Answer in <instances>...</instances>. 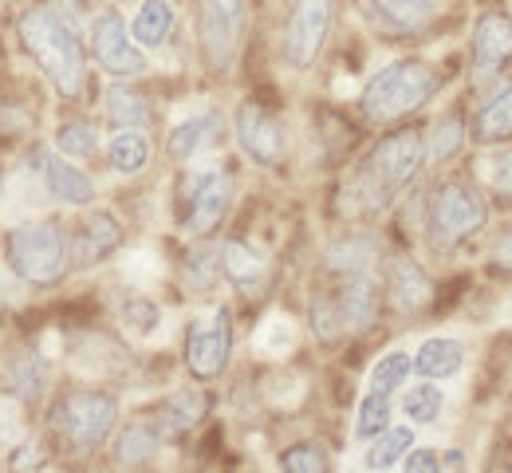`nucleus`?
<instances>
[{
  "label": "nucleus",
  "instance_id": "nucleus-1",
  "mask_svg": "<svg viewBox=\"0 0 512 473\" xmlns=\"http://www.w3.org/2000/svg\"><path fill=\"white\" fill-rule=\"evenodd\" d=\"M426 162V135L418 127L390 131L375 142V150L363 158V166L351 174V182L339 194V209L347 217H371L383 213L422 170Z\"/></svg>",
  "mask_w": 512,
  "mask_h": 473
},
{
  "label": "nucleus",
  "instance_id": "nucleus-2",
  "mask_svg": "<svg viewBox=\"0 0 512 473\" xmlns=\"http://www.w3.org/2000/svg\"><path fill=\"white\" fill-rule=\"evenodd\" d=\"M20 44L32 56V64L44 71V79L64 95L75 99L83 91L87 79V52L83 40L75 32V24L64 16V8L56 4H32L20 16Z\"/></svg>",
  "mask_w": 512,
  "mask_h": 473
},
{
  "label": "nucleus",
  "instance_id": "nucleus-3",
  "mask_svg": "<svg viewBox=\"0 0 512 473\" xmlns=\"http://www.w3.org/2000/svg\"><path fill=\"white\" fill-rule=\"evenodd\" d=\"M442 87V75L426 60H394L383 71H375L359 95V107L371 123H398L414 111H422Z\"/></svg>",
  "mask_w": 512,
  "mask_h": 473
},
{
  "label": "nucleus",
  "instance_id": "nucleus-4",
  "mask_svg": "<svg viewBox=\"0 0 512 473\" xmlns=\"http://www.w3.org/2000/svg\"><path fill=\"white\" fill-rule=\"evenodd\" d=\"M4 261L24 284L52 288L71 269V241L56 217H36L4 237Z\"/></svg>",
  "mask_w": 512,
  "mask_h": 473
},
{
  "label": "nucleus",
  "instance_id": "nucleus-5",
  "mask_svg": "<svg viewBox=\"0 0 512 473\" xmlns=\"http://www.w3.org/2000/svg\"><path fill=\"white\" fill-rule=\"evenodd\" d=\"M119 422V399L107 391H67L52 406V430L71 450H99Z\"/></svg>",
  "mask_w": 512,
  "mask_h": 473
},
{
  "label": "nucleus",
  "instance_id": "nucleus-6",
  "mask_svg": "<svg viewBox=\"0 0 512 473\" xmlns=\"http://www.w3.org/2000/svg\"><path fill=\"white\" fill-rule=\"evenodd\" d=\"M489 225V205L481 198V190L465 178H449L434 190L430 198V229L446 241V245H461L469 237H477Z\"/></svg>",
  "mask_w": 512,
  "mask_h": 473
},
{
  "label": "nucleus",
  "instance_id": "nucleus-7",
  "mask_svg": "<svg viewBox=\"0 0 512 473\" xmlns=\"http://www.w3.org/2000/svg\"><path fill=\"white\" fill-rule=\"evenodd\" d=\"M245 16H249L245 0H197V44H201V60L213 71H225L237 60Z\"/></svg>",
  "mask_w": 512,
  "mask_h": 473
},
{
  "label": "nucleus",
  "instance_id": "nucleus-8",
  "mask_svg": "<svg viewBox=\"0 0 512 473\" xmlns=\"http://www.w3.org/2000/svg\"><path fill=\"white\" fill-rule=\"evenodd\" d=\"M229 205H233V178L225 170H201L182 178L178 186V217H182V229L193 237L213 233L225 221Z\"/></svg>",
  "mask_w": 512,
  "mask_h": 473
},
{
  "label": "nucleus",
  "instance_id": "nucleus-9",
  "mask_svg": "<svg viewBox=\"0 0 512 473\" xmlns=\"http://www.w3.org/2000/svg\"><path fill=\"white\" fill-rule=\"evenodd\" d=\"M327 32H331V0H292L288 20H284V60H288V68H312L320 60Z\"/></svg>",
  "mask_w": 512,
  "mask_h": 473
},
{
  "label": "nucleus",
  "instance_id": "nucleus-10",
  "mask_svg": "<svg viewBox=\"0 0 512 473\" xmlns=\"http://www.w3.org/2000/svg\"><path fill=\"white\" fill-rule=\"evenodd\" d=\"M91 56L107 75H119V79L146 71V56H142L138 40L130 36V24L123 20L119 8H107V12L95 16V24H91Z\"/></svg>",
  "mask_w": 512,
  "mask_h": 473
},
{
  "label": "nucleus",
  "instance_id": "nucleus-11",
  "mask_svg": "<svg viewBox=\"0 0 512 473\" xmlns=\"http://www.w3.org/2000/svg\"><path fill=\"white\" fill-rule=\"evenodd\" d=\"M229 347H233V336H229V320L225 312H201L186 332V367L197 383H209L225 371L229 363Z\"/></svg>",
  "mask_w": 512,
  "mask_h": 473
},
{
  "label": "nucleus",
  "instance_id": "nucleus-12",
  "mask_svg": "<svg viewBox=\"0 0 512 473\" xmlns=\"http://www.w3.org/2000/svg\"><path fill=\"white\" fill-rule=\"evenodd\" d=\"M233 135L241 142V150L253 158L256 166H276L284 158V127L280 119L260 107V103H241L237 107V119H233Z\"/></svg>",
  "mask_w": 512,
  "mask_h": 473
},
{
  "label": "nucleus",
  "instance_id": "nucleus-13",
  "mask_svg": "<svg viewBox=\"0 0 512 473\" xmlns=\"http://www.w3.org/2000/svg\"><path fill=\"white\" fill-rule=\"evenodd\" d=\"M469 56H473V75H481V79L509 68V60H512V16L505 12V8H489V12H481V20L473 24Z\"/></svg>",
  "mask_w": 512,
  "mask_h": 473
},
{
  "label": "nucleus",
  "instance_id": "nucleus-14",
  "mask_svg": "<svg viewBox=\"0 0 512 473\" xmlns=\"http://www.w3.org/2000/svg\"><path fill=\"white\" fill-rule=\"evenodd\" d=\"M386 300L402 316H418L434 300V280L410 253H390L386 257Z\"/></svg>",
  "mask_w": 512,
  "mask_h": 473
},
{
  "label": "nucleus",
  "instance_id": "nucleus-15",
  "mask_svg": "<svg viewBox=\"0 0 512 473\" xmlns=\"http://www.w3.org/2000/svg\"><path fill=\"white\" fill-rule=\"evenodd\" d=\"M119 245H123V225H119V217L107 213V209H91V213L79 221L75 237H71V265H79V269L103 265L111 253H119Z\"/></svg>",
  "mask_w": 512,
  "mask_h": 473
},
{
  "label": "nucleus",
  "instance_id": "nucleus-16",
  "mask_svg": "<svg viewBox=\"0 0 512 473\" xmlns=\"http://www.w3.org/2000/svg\"><path fill=\"white\" fill-rule=\"evenodd\" d=\"M335 304H339V312H343V320H347L351 332H367V328H375V320L383 312V288L367 272H351L339 284Z\"/></svg>",
  "mask_w": 512,
  "mask_h": 473
},
{
  "label": "nucleus",
  "instance_id": "nucleus-17",
  "mask_svg": "<svg viewBox=\"0 0 512 473\" xmlns=\"http://www.w3.org/2000/svg\"><path fill=\"white\" fill-rule=\"evenodd\" d=\"M367 8L386 28V36H422L438 20L434 0H367Z\"/></svg>",
  "mask_w": 512,
  "mask_h": 473
},
{
  "label": "nucleus",
  "instance_id": "nucleus-18",
  "mask_svg": "<svg viewBox=\"0 0 512 473\" xmlns=\"http://www.w3.org/2000/svg\"><path fill=\"white\" fill-rule=\"evenodd\" d=\"M40 174H44V186H48V194L56 198V202L64 205H91L95 202V182L83 174V170H75L67 158L60 154H40Z\"/></svg>",
  "mask_w": 512,
  "mask_h": 473
},
{
  "label": "nucleus",
  "instance_id": "nucleus-19",
  "mask_svg": "<svg viewBox=\"0 0 512 473\" xmlns=\"http://www.w3.org/2000/svg\"><path fill=\"white\" fill-rule=\"evenodd\" d=\"M221 269L241 292H260L268 280V257L253 249L249 241H225L221 245Z\"/></svg>",
  "mask_w": 512,
  "mask_h": 473
},
{
  "label": "nucleus",
  "instance_id": "nucleus-20",
  "mask_svg": "<svg viewBox=\"0 0 512 473\" xmlns=\"http://www.w3.org/2000/svg\"><path fill=\"white\" fill-rule=\"evenodd\" d=\"M461 367H465V347H461V339H453V336L426 339V343L414 351V371H418L422 379L446 383Z\"/></svg>",
  "mask_w": 512,
  "mask_h": 473
},
{
  "label": "nucleus",
  "instance_id": "nucleus-21",
  "mask_svg": "<svg viewBox=\"0 0 512 473\" xmlns=\"http://www.w3.org/2000/svg\"><path fill=\"white\" fill-rule=\"evenodd\" d=\"M473 138L481 146H501L512 142V83H501L477 111L473 119Z\"/></svg>",
  "mask_w": 512,
  "mask_h": 473
},
{
  "label": "nucleus",
  "instance_id": "nucleus-22",
  "mask_svg": "<svg viewBox=\"0 0 512 473\" xmlns=\"http://www.w3.org/2000/svg\"><path fill=\"white\" fill-rule=\"evenodd\" d=\"M379 257V241L371 233H339L327 241V253H323V265L331 272H367Z\"/></svg>",
  "mask_w": 512,
  "mask_h": 473
},
{
  "label": "nucleus",
  "instance_id": "nucleus-23",
  "mask_svg": "<svg viewBox=\"0 0 512 473\" xmlns=\"http://www.w3.org/2000/svg\"><path fill=\"white\" fill-rule=\"evenodd\" d=\"M221 135V119L213 115V111H205V115H193L186 123H178L170 138H166V154L170 158H178V162H186V158H197L201 150H209L213 142Z\"/></svg>",
  "mask_w": 512,
  "mask_h": 473
},
{
  "label": "nucleus",
  "instance_id": "nucleus-24",
  "mask_svg": "<svg viewBox=\"0 0 512 473\" xmlns=\"http://www.w3.org/2000/svg\"><path fill=\"white\" fill-rule=\"evenodd\" d=\"M103 111H107V123L119 127V131H142L154 119V107L134 87H111L107 99H103Z\"/></svg>",
  "mask_w": 512,
  "mask_h": 473
},
{
  "label": "nucleus",
  "instance_id": "nucleus-25",
  "mask_svg": "<svg viewBox=\"0 0 512 473\" xmlns=\"http://www.w3.org/2000/svg\"><path fill=\"white\" fill-rule=\"evenodd\" d=\"M174 28V8L170 0H142L134 20H130V36L138 40V48H162L166 36Z\"/></svg>",
  "mask_w": 512,
  "mask_h": 473
},
{
  "label": "nucleus",
  "instance_id": "nucleus-26",
  "mask_svg": "<svg viewBox=\"0 0 512 473\" xmlns=\"http://www.w3.org/2000/svg\"><path fill=\"white\" fill-rule=\"evenodd\" d=\"M201 418H205V395L193 391V387H182V391H174L166 399V406L158 410V434L162 438L166 434H186Z\"/></svg>",
  "mask_w": 512,
  "mask_h": 473
},
{
  "label": "nucleus",
  "instance_id": "nucleus-27",
  "mask_svg": "<svg viewBox=\"0 0 512 473\" xmlns=\"http://www.w3.org/2000/svg\"><path fill=\"white\" fill-rule=\"evenodd\" d=\"M115 308H119V320H123V328H127L130 336L150 339L162 328V308L146 292H138V288H123Z\"/></svg>",
  "mask_w": 512,
  "mask_h": 473
},
{
  "label": "nucleus",
  "instance_id": "nucleus-28",
  "mask_svg": "<svg viewBox=\"0 0 512 473\" xmlns=\"http://www.w3.org/2000/svg\"><path fill=\"white\" fill-rule=\"evenodd\" d=\"M221 276H225V269H221V249L197 245V249L186 253V261H182V280H186L190 292H209V288H217Z\"/></svg>",
  "mask_w": 512,
  "mask_h": 473
},
{
  "label": "nucleus",
  "instance_id": "nucleus-29",
  "mask_svg": "<svg viewBox=\"0 0 512 473\" xmlns=\"http://www.w3.org/2000/svg\"><path fill=\"white\" fill-rule=\"evenodd\" d=\"M107 162L119 174H138L150 166V138L142 131H119L107 146Z\"/></svg>",
  "mask_w": 512,
  "mask_h": 473
},
{
  "label": "nucleus",
  "instance_id": "nucleus-30",
  "mask_svg": "<svg viewBox=\"0 0 512 473\" xmlns=\"http://www.w3.org/2000/svg\"><path fill=\"white\" fill-rule=\"evenodd\" d=\"M8 387H12V395L16 399H24V403H36L40 395H44V387H48V371H44V363H40V355H16L12 363H8Z\"/></svg>",
  "mask_w": 512,
  "mask_h": 473
},
{
  "label": "nucleus",
  "instance_id": "nucleus-31",
  "mask_svg": "<svg viewBox=\"0 0 512 473\" xmlns=\"http://www.w3.org/2000/svg\"><path fill=\"white\" fill-rule=\"evenodd\" d=\"M158 438H162L158 426H150V422H130L127 430L119 434V442H115V458H119L123 466H142V462L154 458Z\"/></svg>",
  "mask_w": 512,
  "mask_h": 473
},
{
  "label": "nucleus",
  "instance_id": "nucleus-32",
  "mask_svg": "<svg viewBox=\"0 0 512 473\" xmlns=\"http://www.w3.org/2000/svg\"><path fill=\"white\" fill-rule=\"evenodd\" d=\"M410 446H414V430L410 426H386L379 438H371L367 466L371 470H390L410 454Z\"/></svg>",
  "mask_w": 512,
  "mask_h": 473
},
{
  "label": "nucleus",
  "instance_id": "nucleus-33",
  "mask_svg": "<svg viewBox=\"0 0 512 473\" xmlns=\"http://www.w3.org/2000/svg\"><path fill=\"white\" fill-rule=\"evenodd\" d=\"M442 406H446V395H442V387H438L434 379L414 383V387L402 395V414H406L410 422H418V426L438 422V418H442Z\"/></svg>",
  "mask_w": 512,
  "mask_h": 473
},
{
  "label": "nucleus",
  "instance_id": "nucleus-34",
  "mask_svg": "<svg viewBox=\"0 0 512 473\" xmlns=\"http://www.w3.org/2000/svg\"><path fill=\"white\" fill-rule=\"evenodd\" d=\"M390 414H394L390 395H383V391H367V395L359 399V410H355V438H359V442L379 438L386 426H390Z\"/></svg>",
  "mask_w": 512,
  "mask_h": 473
},
{
  "label": "nucleus",
  "instance_id": "nucleus-35",
  "mask_svg": "<svg viewBox=\"0 0 512 473\" xmlns=\"http://www.w3.org/2000/svg\"><path fill=\"white\" fill-rule=\"evenodd\" d=\"M410 371H414V355H406V351H386L383 359L371 367L367 391H383V395H394V391H402V383L410 379Z\"/></svg>",
  "mask_w": 512,
  "mask_h": 473
},
{
  "label": "nucleus",
  "instance_id": "nucleus-36",
  "mask_svg": "<svg viewBox=\"0 0 512 473\" xmlns=\"http://www.w3.org/2000/svg\"><path fill=\"white\" fill-rule=\"evenodd\" d=\"M308 324H312V336L320 339L323 347L339 343V336L347 332V320H343L335 296H316V300H312V316H308Z\"/></svg>",
  "mask_w": 512,
  "mask_h": 473
},
{
  "label": "nucleus",
  "instance_id": "nucleus-37",
  "mask_svg": "<svg viewBox=\"0 0 512 473\" xmlns=\"http://www.w3.org/2000/svg\"><path fill=\"white\" fill-rule=\"evenodd\" d=\"M296 339H300V328L288 316H268L260 324V332H256V347L264 355H288L296 347Z\"/></svg>",
  "mask_w": 512,
  "mask_h": 473
},
{
  "label": "nucleus",
  "instance_id": "nucleus-38",
  "mask_svg": "<svg viewBox=\"0 0 512 473\" xmlns=\"http://www.w3.org/2000/svg\"><path fill=\"white\" fill-rule=\"evenodd\" d=\"M56 146L64 150L67 158H87V154H95L99 138H95V127H91L87 119H71V123H64V127H60Z\"/></svg>",
  "mask_w": 512,
  "mask_h": 473
},
{
  "label": "nucleus",
  "instance_id": "nucleus-39",
  "mask_svg": "<svg viewBox=\"0 0 512 473\" xmlns=\"http://www.w3.org/2000/svg\"><path fill=\"white\" fill-rule=\"evenodd\" d=\"M280 466L288 473H323L331 462H327V454H323L320 446H312V442H296V446H288L284 454H280Z\"/></svg>",
  "mask_w": 512,
  "mask_h": 473
},
{
  "label": "nucleus",
  "instance_id": "nucleus-40",
  "mask_svg": "<svg viewBox=\"0 0 512 473\" xmlns=\"http://www.w3.org/2000/svg\"><path fill=\"white\" fill-rule=\"evenodd\" d=\"M485 178H489V190H493V198H497V202H505V205H512V146L497 150V154L489 158V166H485Z\"/></svg>",
  "mask_w": 512,
  "mask_h": 473
},
{
  "label": "nucleus",
  "instance_id": "nucleus-41",
  "mask_svg": "<svg viewBox=\"0 0 512 473\" xmlns=\"http://www.w3.org/2000/svg\"><path fill=\"white\" fill-rule=\"evenodd\" d=\"M457 142H461V127H457V119L449 115V119H442V123L434 127V142H430V154H434V158H449V154L457 150Z\"/></svg>",
  "mask_w": 512,
  "mask_h": 473
},
{
  "label": "nucleus",
  "instance_id": "nucleus-42",
  "mask_svg": "<svg viewBox=\"0 0 512 473\" xmlns=\"http://www.w3.org/2000/svg\"><path fill=\"white\" fill-rule=\"evenodd\" d=\"M402 466H406L410 473L438 470V466H442V454H434V450H414V446H410V454L402 458Z\"/></svg>",
  "mask_w": 512,
  "mask_h": 473
},
{
  "label": "nucleus",
  "instance_id": "nucleus-43",
  "mask_svg": "<svg viewBox=\"0 0 512 473\" xmlns=\"http://www.w3.org/2000/svg\"><path fill=\"white\" fill-rule=\"evenodd\" d=\"M489 253H493V265H497V269L512 272V225L497 237V241H493V249H489Z\"/></svg>",
  "mask_w": 512,
  "mask_h": 473
},
{
  "label": "nucleus",
  "instance_id": "nucleus-44",
  "mask_svg": "<svg viewBox=\"0 0 512 473\" xmlns=\"http://www.w3.org/2000/svg\"><path fill=\"white\" fill-rule=\"evenodd\" d=\"M442 466H465V454L461 450H449L446 458H442Z\"/></svg>",
  "mask_w": 512,
  "mask_h": 473
},
{
  "label": "nucleus",
  "instance_id": "nucleus-45",
  "mask_svg": "<svg viewBox=\"0 0 512 473\" xmlns=\"http://www.w3.org/2000/svg\"><path fill=\"white\" fill-rule=\"evenodd\" d=\"M0 186H4V174H0Z\"/></svg>",
  "mask_w": 512,
  "mask_h": 473
}]
</instances>
